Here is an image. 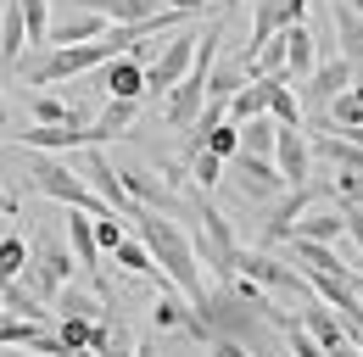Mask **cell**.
<instances>
[{"instance_id": "cell-1", "label": "cell", "mask_w": 363, "mask_h": 357, "mask_svg": "<svg viewBox=\"0 0 363 357\" xmlns=\"http://www.w3.org/2000/svg\"><path fill=\"white\" fill-rule=\"evenodd\" d=\"M190 341H240L252 357H274L279 352V335H274V324H269V296L257 285H246L240 273L218 279V290H207L196 302Z\"/></svg>"}, {"instance_id": "cell-2", "label": "cell", "mask_w": 363, "mask_h": 357, "mask_svg": "<svg viewBox=\"0 0 363 357\" xmlns=\"http://www.w3.org/2000/svg\"><path fill=\"white\" fill-rule=\"evenodd\" d=\"M129 223H135L140 246L151 251V263H157V273L179 290L184 302L196 307L201 296H207V285H201V263H196V251H190V234H184V223L162 218V212H151V207H135L129 212Z\"/></svg>"}, {"instance_id": "cell-3", "label": "cell", "mask_w": 363, "mask_h": 357, "mask_svg": "<svg viewBox=\"0 0 363 357\" xmlns=\"http://www.w3.org/2000/svg\"><path fill=\"white\" fill-rule=\"evenodd\" d=\"M184 201H190V251H196V263L213 268L218 279H235V251H240V240H235V229L229 218L213 207V196L207 190H196V184H184Z\"/></svg>"}, {"instance_id": "cell-4", "label": "cell", "mask_w": 363, "mask_h": 357, "mask_svg": "<svg viewBox=\"0 0 363 357\" xmlns=\"http://www.w3.org/2000/svg\"><path fill=\"white\" fill-rule=\"evenodd\" d=\"M28 190H40L50 201H62L67 212H84V218H106V212H112L62 157H45V151H28Z\"/></svg>"}, {"instance_id": "cell-5", "label": "cell", "mask_w": 363, "mask_h": 357, "mask_svg": "<svg viewBox=\"0 0 363 357\" xmlns=\"http://www.w3.org/2000/svg\"><path fill=\"white\" fill-rule=\"evenodd\" d=\"M40 302H56V290L62 285H73V251H67V234L62 229H40L34 234V246H28V268L17 273Z\"/></svg>"}, {"instance_id": "cell-6", "label": "cell", "mask_w": 363, "mask_h": 357, "mask_svg": "<svg viewBox=\"0 0 363 357\" xmlns=\"http://www.w3.org/2000/svg\"><path fill=\"white\" fill-rule=\"evenodd\" d=\"M235 273L246 279V285H257L263 296H285V302H313V290H308V279H302V268H291V263H279L269 246H240L235 251Z\"/></svg>"}, {"instance_id": "cell-7", "label": "cell", "mask_w": 363, "mask_h": 357, "mask_svg": "<svg viewBox=\"0 0 363 357\" xmlns=\"http://www.w3.org/2000/svg\"><path fill=\"white\" fill-rule=\"evenodd\" d=\"M67 168H73V174L84 178V184H90V190L101 196V201H106V207H112V212H118V218L129 223L135 201L123 196V184H118V168H112L106 145H73V151H67Z\"/></svg>"}, {"instance_id": "cell-8", "label": "cell", "mask_w": 363, "mask_h": 357, "mask_svg": "<svg viewBox=\"0 0 363 357\" xmlns=\"http://www.w3.org/2000/svg\"><path fill=\"white\" fill-rule=\"evenodd\" d=\"M196 23H184V28H174V34H162V45H157V56L145 62V95H168V89L179 84L184 73H190V56H196Z\"/></svg>"}, {"instance_id": "cell-9", "label": "cell", "mask_w": 363, "mask_h": 357, "mask_svg": "<svg viewBox=\"0 0 363 357\" xmlns=\"http://www.w3.org/2000/svg\"><path fill=\"white\" fill-rule=\"evenodd\" d=\"M318 196H330V178H308V184H291L279 201H269L274 212H269V223H263V246H285L291 240V229H296V218L313 207Z\"/></svg>"}, {"instance_id": "cell-10", "label": "cell", "mask_w": 363, "mask_h": 357, "mask_svg": "<svg viewBox=\"0 0 363 357\" xmlns=\"http://www.w3.org/2000/svg\"><path fill=\"white\" fill-rule=\"evenodd\" d=\"M224 168H235L240 196H246V201H257V207H269V201H279V196H285V178H279V168H274L269 157H246V151H235Z\"/></svg>"}, {"instance_id": "cell-11", "label": "cell", "mask_w": 363, "mask_h": 357, "mask_svg": "<svg viewBox=\"0 0 363 357\" xmlns=\"http://www.w3.org/2000/svg\"><path fill=\"white\" fill-rule=\"evenodd\" d=\"M269 162L279 168L285 190H291V184H308V178H313V151H308V129H274V151H269Z\"/></svg>"}, {"instance_id": "cell-12", "label": "cell", "mask_w": 363, "mask_h": 357, "mask_svg": "<svg viewBox=\"0 0 363 357\" xmlns=\"http://www.w3.org/2000/svg\"><path fill=\"white\" fill-rule=\"evenodd\" d=\"M279 50H285V67H279V79H285V84H302V79L318 67V40H313V28H308V23L279 28Z\"/></svg>"}, {"instance_id": "cell-13", "label": "cell", "mask_w": 363, "mask_h": 357, "mask_svg": "<svg viewBox=\"0 0 363 357\" xmlns=\"http://www.w3.org/2000/svg\"><path fill=\"white\" fill-rule=\"evenodd\" d=\"M352 84V67L330 50V56H318V67L302 79V89H296V101L302 106H330V95H341V89Z\"/></svg>"}, {"instance_id": "cell-14", "label": "cell", "mask_w": 363, "mask_h": 357, "mask_svg": "<svg viewBox=\"0 0 363 357\" xmlns=\"http://www.w3.org/2000/svg\"><path fill=\"white\" fill-rule=\"evenodd\" d=\"M302 17H308V0H252V50Z\"/></svg>"}, {"instance_id": "cell-15", "label": "cell", "mask_w": 363, "mask_h": 357, "mask_svg": "<svg viewBox=\"0 0 363 357\" xmlns=\"http://www.w3.org/2000/svg\"><path fill=\"white\" fill-rule=\"evenodd\" d=\"M330 23H335V40H341V62L352 67V79H363V17L347 0H330Z\"/></svg>"}, {"instance_id": "cell-16", "label": "cell", "mask_w": 363, "mask_h": 357, "mask_svg": "<svg viewBox=\"0 0 363 357\" xmlns=\"http://www.w3.org/2000/svg\"><path fill=\"white\" fill-rule=\"evenodd\" d=\"M101 89H106V101H145V67L129 56H112V62H101Z\"/></svg>"}, {"instance_id": "cell-17", "label": "cell", "mask_w": 363, "mask_h": 357, "mask_svg": "<svg viewBox=\"0 0 363 357\" xmlns=\"http://www.w3.org/2000/svg\"><path fill=\"white\" fill-rule=\"evenodd\" d=\"M135 118H140V101H106L101 118H90V129H84V145H112V140H123V134L135 129Z\"/></svg>"}, {"instance_id": "cell-18", "label": "cell", "mask_w": 363, "mask_h": 357, "mask_svg": "<svg viewBox=\"0 0 363 357\" xmlns=\"http://www.w3.org/2000/svg\"><path fill=\"white\" fill-rule=\"evenodd\" d=\"M101 34H106V17H101V11H84V6H73L62 23H50L45 45H90V40H101Z\"/></svg>"}, {"instance_id": "cell-19", "label": "cell", "mask_w": 363, "mask_h": 357, "mask_svg": "<svg viewBox=\"0 0 363 357\" xmlns=\"http://www.w3.org/2000/svg\"><path fill=\"white\" fill-rule=\"evenodd\" d=\"M151 318H157V335H190V324H196V307H190L179 290L162 279V285H157V307H151Z\"/></svg>"}, {"instance_id": "cell-20", "label": "cell", "mask_w": 363, "mask_h": 357, "mask_svg": "<svg viewBox=\"0 0 363 357\" xmlns=\"http://www.w3.org/2000/svg\"><path fill=\"white\" fill-rule=\"evenodd\" d=\"M0 312H6V318H28V324H50V318H56L23 279H0Z\"/></svg>"}, {"instance_id": "cell-21", "label": "cell", "mask_w": 363, "mask_h": 357, "mask_svg": "<svg viewBox=\"0 0 363 357\" xmlns=\"http://www.w3.org/2000/svg\"><path fill=\"white\" fill-rule=\"evenodd\" d=\"M291 240H313V246H341L347 240V223H341V207H324V212H302Z\"/></svg>"}, {"instance_id": "cell-22", "label": "cell", "mask_w": 363, "mask_h": 357, "mask_svg": "<svg viewBox=\"0 0 363 357\" xmlns=\"http://www.w3.org/2000/svg\"><path fill=\"white\" fill-rule=\"evenodd\" d=\"M28 56V28H23V6L17 0H6V11H0V67L11 73L17 62Z\"/></svg>"}, {"instance_id": "cell-23", "label": "cell", "mask_w": 363, "mask_h": 357, "mask_svg": "<svg viewBox=\"0 0 363 357\" xmlns=\"http://www.w3.org/2000/svg\"><path fill=\"white\" fill-rule=\"evenodd\" d=\"M291 257L302 263V273H363V268H352L335 246H313V240H291Z\"/></svg>"}, {"instance_id": "cell-24", "label": "cell", "mask_w": 363, "mask_h": 357, "mask_svg": "<svg viewBox=\"0 0 363 357\" xmlns=\"http://www.w3.org/2000/svg\"><path fill=\"white\" fill-rule=\"evenodd\" d=\"M106 296H112V290H106ZM106 296H101V290H73V285H62L56 302H50V312H56V318H84V324H95V318L106 312Z\"/></svg>"}, {"instance_id": "cell-25", "label": "cell", "mask_w": 363, "mask_h": 357, "mask_svg": "<svg viewBox=\"0 0 363 357\" xmlns=\"http://www.w3.org/2000/svg\"><path fill=\"white\" fill-rule=\"evenodd\" d=\"M263 112H269V79H246V84L224 101L229 123H246V118H263Z\"/></svg>"}, {"instance_id": "cell-26", "label": "cell", "mask_w": 363, "mask_h": 357, "mask_svg": "<svg viewBox=\"0 0 363 357\" xmlns=\"http://www.w3.org/2000/svg\"><path fill=\"white\" fill-rule=\"evenodd\" d=\"M279 129H302V101H296V84H285L279 73H269V112Z\"/></svg>"}, {"instance_id": "cell-27", "label": "cell", "mask_w": 363, "mask_h": 357, "mask_svg": "<svg viewBox=\"0 0 363 357\" xmlns=\"http://www.w3.org/2000/svg\"><path fill=\"white\" fill-rule=\"evenodd\" d=\"M112 257H118V268H129V273H140V279H157V285H162V273H157V263H151V251L140 246L135 234H123V240L112 246Z\"/></svg>"}, {"instance_id": "cell-28", "label": "cell", "mask_w": 363, "mask_h": 357, "mask_svg": "<svg viewBox=\"0 0 363 357\" xmlns=\"http://www.w3.org/2000/svg\"><path fill=\"white\" fill-rule=\"evenodd\" d=\"M235 129H240V151H246V157H269L279 123H274V118H246V123H235Z\"/></svg>"}, {"instance_id": "cell-29", "label": "cell", "mask_w": 363, "mask_h": 357, "mask_svg": "<svg viewBox=\"0 0 363 357\" xmlns=\"http://www.w3.org/2000/svg\"><path fill=\"white\" fill-rule=\"evenodd\" d=\"M363 123V106L358 95H352V84L341 89V95H330V106H324V129H358Z\"/></svg>"}, {"instance_id": "cell-30", "label": "cell", "mask_w": 363, "mask_h": 357, "mask_svg": "<svg viewBox=\"0 0 363 357\" xmlns=\"http://www.w3.org/2000/svg\"><path fill=\"white\" fill-rule=\"evenodd\" d=\"M40 329H45V324H28V318H6V312H0V352H28Z\"/></svg>"}, {"instance_id": "cell-31", "label": "cell", "mask_w": 363, "mask_h": 357, "mask_svg": "<svg viewBox=\"0 0 363 357\" xmlns=\"http://www.w3.org/2000/svg\"><path fill=\"white\" fill-rule=\"evenodd\" d=\"M201 151H213V157H218V162H229V157H235V151H240V129H235V123H213V129L201 134Z\"/></svg>"}, {"instance_id": "cell-32", "label": "cell", "mask_w": 363, "mask_h": 357, "mask_svg": "<svg viewBox=\"0 0 363 357\" xmlns=\"http://www.w3.org/2000/svg\"><path fill=\"white\" fill-rule=\"evenodd\" d=\"M28 268V240L23 234H0V279H17Z\"/></svg>"}, {"instance_id": "cell-33", "label": "cell", "mask_w": 363, "mask_h": 357, "mask_svg": "<svg viewBox=\"0 0 363 357\" xmlns=\"http://www.w3.org/2000/svg\"><path fill=\"white\" fill-rule=\"evenodd\" d=\"M50 329H56V341H62L67 352H84L95 324H84V318H50Z\"/></svg>"}, {"instance_id": "cell-34", "label": "cell", "mask_w": 363, "mask_h": 357, "mask_svg": "<svg viewBox=\"0 0 363 357\" xmlns=\"http://www.w3.org/2000/svg\"><path fill=\"white\" fill-rule=\"evenodd\" d=\"M28 112H34V123H67V101L62 95H34Z\"/></svg>"}, {"instance_id": "cell-35", "label": "cell", "mask_w": 363, "mask_h": 357, "mask_svg": "<svg viewBox=\"0 0 363 357\" xmlns=\"http://www.w3.org/2000/svg\"><path fill=\"white\" fill-rule=\"evenodd\" d=\"M90 229H95V246H101V257L123 240V223H118V212H106V218H90Z\"/></svg>"}, {"instance_id": "cell-36", "label": "cell", "mask_w": 363, "mask_h": 357, "mask_svg": "<svg viewBox=\"0 0 363 357\" xmlns=\"http://www.w3.org/2000/svg\"><path fill=\"white\" fill-rule=\"evenodd\" d=\"M341 223H347V240L363 251V207H341Z\"/></svg>"}, {"instance_id": "cell-37", "label": "cell", "mask_w": 363, "mask_h": 357, "mask_svg": "<svg viewBox=\"0 0 363 357\" xmlns=\"http://www.w3.org/2000/svg\"><path fill=\"white\" fill-rule=\"evenodd\" d=\"M207 357H252L240 341H207Z\"/></svg>"}, {"instance_id": "cell-38", "label": "cell", "mask_w": 363, "mask_h": 357, "mask_svg": "<svg viewBox=\"0 0 363 357\" xmlns=\"http://www.w3.org/2000/svg\"><path fill=\"white\" fill-rule=\"evenodd\" d=\"M17 207H23V201H17L11 190H0V223H6V218H17Z\"/></svg>"}, {"instance_id": "cell-39", "label": "cell", "mask_w": 363, "mask_h": 357, "mask_svg": "<svg viewBox=\"0 0 363 357\" xmlns=\"http://www.w3.org/2000/svg\"><path fill=\"white\" fill-rule=\"evenodd\" d=\"M168 6H179L184 17H201V11H207V6H213V0H168Z\"/></svg>"}, {"instance_id": "cell-40", "label": "cell", "mask_w": 363, "mask_h": 357, "mask_svg": "<svg viewBox=\"0 0 363 357\" xmlns=\"http://www.w3.org/2000/svg\"><path fill=\"white\" fill-rule=\"evenodd\" d=\"M129 357H157V341H135V352Z\"/></svg>"}, {"instance_id": "cell-41", "label": "cell", "mask_w": 363, "mask_h": 357, "mask_svg": "<svg viewBox=\"0 0 363 357\" xmlns=\"http://www.w3.org/2000/svg\"><path fill=\"white\" fill-rule=\"evenodd\" d=\"M6 129H11V112H6V95H0V140H6Z\"/></svg>"}, {"instance_id": "cell-42", "label": "cell", "mask_w": 363, "mask_h": 357, "mask_svg": "<svg viewBox=\"0 0 363 357\" xmlns=\"http://www.w3.org/2000/svg\"><path fill=\"white\" fill-rule=\"evenodd\" d=\"M352 95H358V106H363V79H352Z\"/></svg>"}, {"instance_id": "cell-43", "label": "cell", "mask_w": 363, "mask_h": 357, "mask_svg": "<svg viewBox=\"0 0 363 357\" xmlns=\"http://www.w3.org/2000/svg\"><path fill=\"white\" fill-rule=\"evenodd\" d=\"M213 6H224V11H235V6H240V0H213Z\"/></svg>"}, {"instance_id": "cell-44", "label": "cell", "mask_w": 363, "mask_h": 357, "mask_svg": "<svg viewBox=\"0 0 363 357\" xmlns=\"http://www.w3.org/2000/svg\"><path fill=\"white\" fill-rule=\"evenodd\" d=\"M67 357H90V352H67Z\"/></svg>"}, {"instance_id": "cell-45", "label": "cell", "mask_w": 363, "mask_h": 357, "mask_svg": "<svg viewBox=\"0 0 363 357\" xmlns=\"http://www.w3.org/2000/svg\"><path fill=\"white\" fill-rule=\"evenodd\" d=\"M358 307H363V290H358Z\"/></svg>"}, {"instance_id": "cell-46", "label": "cell", "mask_w": 363, "mask_h": 357, "mask_svg": "<svg viewBox=\"0 0 363 357\" xmlns=\"http://www.w3.org/2000/svg\"><path fill=\"white\" fill-rule=\"evenodd\" d=\"M11 357H28V352H11Z\"/></svg>"}]
</instances>
